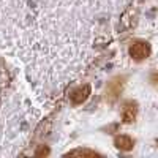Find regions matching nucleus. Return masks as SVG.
<instances>
[{
	"mask_svg": "<svg viewBox=\"0 0 158 158\" xmlns=\"http://www.w3.org/2000/svg\"><path fill=\"white\" fill-rule=\"evenodd\" d=\"M130 56L135 60H144L150 56V46L144 41H136L130 46Z\"/></svg>",
	"mask_w": 158,
	"mask_h": 158,
	"instance_id": "f257e3e1",
	"label": "nucleus"
},
{
	"mask_svg": "<svg viewBox=\"0 0 158 158\" xmlns=\"http://www.w3.org/2000/svg\"><path fill=\"white\" fill-rule=\"evenodd\" d=\"M90 95V85H77L70 92V100L73 104H82Z\"/></svg>",
	"mask_w": 158,
	"mask_h": 158,
	"instance_id": "f03ea898",
	"label": "nucleus"
},
{
	"mask_svg": "<svg viewBox=\"0 0 158 158\" xmlns=\"http://www.w3.org/2000/svg\"><path fill=\"white\" fill-rule=\"evenodd\" d=\"M123 79L122 77H115L114 81L109 82L108 85V90H106V100L109 103H114L117 100V97L120 95V92H122V85H123Z\"/></svg>",
	"mask_w": 158,
	"mask_h": 158,
	"instance_id": "7ed1b4c3",
	"label": "nucleus"
},
{
	"mask_svg": "<svg viewBox=\"0 0 158 158\" xmlns=\"http://www.w3.org/2000/svg\"><path fill=\"white\" fill-rule=\"evenodd\" d=\"M136 114H138V108L135 103H127L123 106V111H122V118L125 123H131L135 122L136 118Z\"/></svg>",
	"mask_w": 158,
	"mask_h": 158,
	"instance_id": "20e7f679",
	"label": "nucleus"
},
{
	"mask_svg": "<svg viewBox=\"0 0 158 158\" xmlns=\"http://www.w3.org/2000/svg\"><path fill=\"white\" fill-rule=\"evenodd\" d=\"M114 144H115V147H117V149H120V150H125V152H128V150H131V149H133V146H135V141L131 139L130 136L120 135V136H117V138H115Z\"/></svg>",
	"mask_w": 158,
	"mask_h": 158,
	"instance_id": "39448f33",
	"label": "nucleus"
},
{
	"mask_svg": "<svg viewBox=\"0 0 158 158\" xmlns=\"http://www.w3.org/2000/svg\"><path fill=\"white\" fill-rule=\"evenodd\" d=\"M68 155H97V152L94 150H87V149H79V150H73Z\"/></svg>",
	"mask_w": 158,
	"mask_h": 158,
	"instance_id": "423d86ee",
	"label": "nucleus"
}]
</instances>
